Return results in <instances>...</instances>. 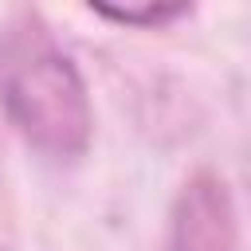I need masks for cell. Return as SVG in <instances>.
Instances as JSON below:
<instances>
[{"instance_id": "1", "label": "cell", "mask_w": 251, "mask_h": 251, "mask_svg": "<svg viewBox=\"0 0 251 251\" xmlns=\"http://www.w3.org/2000/svg\"><path fill=\"white\" fill-rule=\"evenodd\" d=\"M0 106L16 133L55 161H75L90 145L86 82L35 12H16L0 27Z\"/></svg>"}, {"instance_id": "2", "label": "cell", "mask_w": 251, "mask_h": 251, "mask_svg": "<svg viewBox=\"0 0 251 251\" xmlns=\"http://www.w3.org/2000/svg\"><path fill=\"white\" fill-rule=\"evenodd\" d=\"M235 247L239 227L224 180L212 173H196L173 200L169 251H235Z\"/></svg>"}, {"instance_id": "3", "label": "cell", "mask_w": 251, "mask_h": 251, "mask_svg": "<svg viewBox=\"0 0 251 251\" xmlns=\"http://www.w3.org/2000/svg\"><path fill=\"white\" fill-rule=\"evenodd\" d=\"M90 12L114 20V24H129V27H161L176 16L188 12V4H165V0H141V4H106V0H94Z\"/></svg>"}]
</instances>
